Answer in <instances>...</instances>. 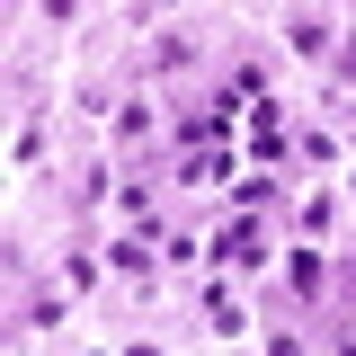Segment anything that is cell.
Segmentation results:
<instances>
[{"mask_svg": "<svg viewBox=\"0 0 356 356\" xmlns=\"http://www.w3.org/2000/svg\"><path fill=\"white\" fill-rule=\"evenodd\" d=\"M267 356H303V339H294V330H276V339H267Z\"/></svg>", "mask_w": 356, "mask_h": 356, "instance_id": "cell-10", "label": "cell"}, {"mask_svg": "<svg viewBox=\"0 0 356 356\" xmlns=\"http://www.w3.org/2000/svg\"><path fill=\"white\" fill-rule=\"evenodd\" d=\"M214 178H232V152H178V187H214Z\"/></svg>", "mask_w": 356, "mask_h": 356, "instance_id": "cell-3", "label": "cell"}, {"mask_svg": "<svg viewBox=\"0 0 356 356\" xmlns=\"http://www.w3.org/2000/svg\"><path fill=\"white\" fill-rule=\"evenodd\" d=\"M72 9H81V0H44V18H72Z\"/></svg>", "mask_w": 356, "mask_h": 356, "instance_id": "cell-12", "label": "cell"}, {"mask_svg": "<svg viewBox=\"0 0 356 356\" xmlns=\"http://www.w3.org/2000/svg\"><path fill=\"white\" fill-rule=\"evenodd\" d=\"M134 356H161V348H134Z\"/></svg>", "mask_w": 356, "mask_h": 356, "instance_id": "cell-14", "label": "cell"}, {"mask_svg": "<svg viewBox=\"0 0 356 356\" xmlns=\"http://www.w3.org/2000/svg\"><path fill=\"white\" fill-rule=\"evenodd\" d=\"M285 44H294V54H312V63H321V54H330V27H321V18H294V27H285Z\"/></svg>", "mask_w": 356, "mask_h": 356, "instance_id": "cell-7", "label": "cell"}, {"mask_svg": "<svg viewBox=\"0 0 356 356\" xmlns=\"http://www.w3.org/2000/svg\"><path fill=\"white\" fill-rule=\"evenodd\" d=\"M116 143H125V152H143V143H152V107H143V98H134V107H116Z\"/></svg>", "mask_w": 356, "mask_h": 356, "instance_id": "cell-5", "label": "cell"}, {"mask_svg": "<svg viewBox=\"0 0 356 356\" xmlns=\"http://www.w3.org/2000/svg\"><path fill=\"white\" fill-rule=\"evenodd\" d=\"M259 205H276V170H250V178H241V214H259Z\"/></svg>", "mask_w": 356, "mask_h": 356, "instance_id": "cell-8", "label": "cell"}, {"mask_svg": "<svg viewBox=\"0 0 356 356\" xmlns=\"http://www.w3.org/2000/svg\"><path fill=\"white\" fill-rule=\"evenodd\" d=\"M339 72H348V81H356V36H348V44H339Z\"/></svg>", "mask_w": 356, "mask_h": 356, "instance_id": "cell-11", "label": "cell"}, {"mask_svg": "<svg viewBox=\"0 0 356 356\" xmlns=\"http://www.w3.org/2000/svg\"><path fill=\"white\" fill-rule=\"evenodd\" d=\"M152 250H161L152 232H125V241H107V267L116 276H152Z\"/></svg>", "mask_w": 356, "mask_h": 356, "instance_id": "cell-4", "label": "cell"}, {"mask_svg": "<svg viewBox=\"0 0 356 356\" xmlns=\"http://www.w3.org/2000/svg\"><path fill=\"white\" fill-rule=\"evenodd\" d=\"M205 250H214L222 267H250V276H259V267H267V232H259V214H232Z\"/></svg>", "mask_w": 356, "mask_h": 356, "instance_id": "cell-1", "label": "cell"}, {"mask_svg": "<svg viewBox=\"0 0 356 356\" xmlns=\"http://www.w3.org/2000/svg\"><path fill=\"white\" fill-rule=\"evenodd\" d=\"M330 356H356V339H339V348H330Z\"/></svg>", "mask_w": 356, "mask_h": 356, "instance_id": "cell-13", "label": "cell"}, {"mask_svg": "<svg viewBox=\"0 0 356 356\" xmlns=\"http://www.w3.org/2000/svg\"><path fill=\"white\" fill-rule=\"evenodd\" d=\"M321 285H330V267H321V250H303V259H294V294H303V303H312Z\"/></svg>", "mask_w": 356, "mask_h": 356, "instance_id": "cell-9", "label": "cell"}, {"mask_svg": "<svg viewBox=\"0 0 356 356\" xmlns=\"http://www.w3.org/2000/svg\"><path fill=\"white\" fill-rule=\"evenodd\" d=\"M72 294H81V285H72V276H54V285H36V294L18 303V321H27V330H54V321L72 312Z\"/></svg>", "mask_w": 356, "mask_h": 356, "instance_id": "cell-2", "label": "cell"}, {"mask_svg": "<svg viewBox=\"0 0 356 356\" xmlns=\"http://www.w3.org/2000/svg\"><path fill=\"white\" fill-rule=\"evenodd\" d=\"M205 330H222V339H241L250 321H241V303H232V294H205Z\"/></svg>", "mask_w": 356, "mask_h": 356, "instance_id": "cell-6", "label": "cell"}]
</instances>
